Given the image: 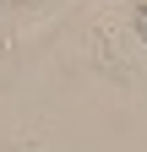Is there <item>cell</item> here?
<instances>
[{
    "mask_svg": "<svg viewBox=\"0 0 147 152\" xmlns=\"http://www.w3.org/2000/svg\"><path fill=\"white\" fill-rule=\"evenodd\" d=\"M131 16H136V33L147 38V0H131Z\"/></svg>",
    "mask_w": 147,
    "mask_h": 152,
    "instance_id": "6da1fadb",
    "label": "cell"
}]
</instances>
